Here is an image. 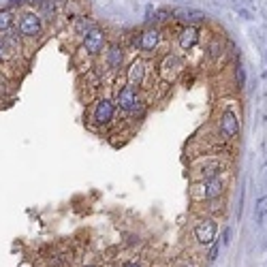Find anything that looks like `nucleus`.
<instances>
[{"label": "nucleus", "mask_w": 267, "mask_h": 267, "mask_svg": "<svg viewBox=\"0 0 267 267\" xmlns=\"http://www.w3.org/2000/svg\"><path fill=\"white\" fill-rule=\"evenodd\" d=\"M17 17H19L17 19V32H19L21 39L34 41V39H39V36L43 34V19H41V15L36 13L34 9L19 11Z\"/></svg>", "instance_id": "f257e3e1"}, {"label": "nucleus", "mask_w": 267, "mask_h": 267, "mask_svg": "<svg viewBox=\"0 0 267 267\" xmlns=\"http://www.w3.org/2000/svg\"><path fill=\"white\" fill-rule=\"evenodd\" d=\"M107 45V34L103 28H92L86 36H83V50H86L90 56H99Z\"/></svg>", "instance_id": "f03ea898"}, {"label": "nucleus", "mask_w": 267, "mask_h": 267, "mask_svg": "<svg viewBox=\"0 0 267 267\" xmlns=\"http://www.w3.org/2000/svg\"><path fill=\"white\" fill-rule=\"evenodd\" d=\"M135 47L141 52H154L156 47L161 45V30L159 28H148V30H143L139 32V36H135Z\"/></svg>", "instance_id": "7ed1b4c3"}, {"label": "nucleus", "mask_w": 267, "mask_h": 267, "mask_svg": "<svg viewBox=\"0 0 267 267\" xmlns=\"http://www.w3.org/2000/svg\"><path fill=\"white\" fill-rule=\"evenodd\" d=\"M216 231H218V227L214 220H201L197 227H195V239L199 241V244L203 246H210L214 244V239H216Z\"/></svg>", "instance_id": "20e7f679"}, {"label": "nucleus", "mask_w": 267, "mask_h": 267, "mask_svg": "<svg viewBox=\"0 0 267 267\" xmlns=\"http://www.w3.org/2000/svg\"><path fill=\"white\" fill-rule=\"evenodd\" d=\"M220 132H222L227 139L237 137V132H239V118L235 116V112H231V109H227V112H222V116H220Z\"/></svg>", "instance_id": "39448f33"}, {"label": "nucleus", "mask_w": 267, "mask_h": 267, "mask_svg": "<svg viewBox=\"0 0 267 267\" xmlns=\"http://www.w3.org/2000/svg\"><path fill=\"white\" fill-rule=\"evenodd\" d=\"M201 39V30L197 26H184L180 30V36H177V43L184 52H190Z\"/></svg>", "instance_id": "423d86ee"}, {"label": "nucleus", "mask_w": 267, "mask_h": 267, "mask_svg": "<svg viewBox=\"0 0 267 267\" xmlns=\"http://www.w3.org/2000/svg\"><path fill=\"white\" fill-rule=\"evenodd\" d=\"M118 107L124 109V112H137L139 99H137L135 88H132V86H124L122 90L118 92Z\"/></svg>", "instance_id": "0eeeda50"}, {"label": "nucleus", "mask_w": 267, "mask_h": 267, "mask_svg": "<svg viewBox=\"0 0 267 267\" xmlns=\"http://www.w3.org/2000/svg\"><path fill=\"white\" fill-rule=\"evenodd\" d=\"M114 116H116V105L112 101L103 99L96 103V107H94V122L96 124H109L114 120Z\"/></svg>", "instance_id": "6e6552de"}, {"label": "nucleus", "mask_w": 267, "mask_h": 267, "mask_svg": "<svg viewBox=\"0 0 267 267\" xmlns=\"http://www.w3.org/2000/svg\"><path fill=\"white\" fill-rule=\"evenodd\" d=\"M222 190H225V182L220 175H216V177H210V180H205V184H203V199H218L222 195Z\"/></svg>", "instance_id": "1a4fd4ad"}, {"label": "nucleus", "mask_w": 267, "mask_h": 267, "mask_svg": "<svg viewBox=\"0 0 267 267\" xmlns=\"http://www.w3.org/2000/svg\"><path fill=\"white\" fill-rule=\"evenodd\" d=\"M175 19L186 24V26H195V24H203L208 19V15L201 13V11H195V9H180L175 13Z\"/></svg>", "instance_id": "9d476101"}, {"label": "nucleus", "mask_w": 267, "mask_h": 267, "mask_svg": "<svg viewBox=\"0 0 267 267\" xmlns=\"http://www.w3.org/2000/svg\"><path fill=\"white\" fill-rule=\"evenodd\" d=\"M32 9L41 15V19L52 21L56 17V13H58V3H56V0H39Z\"/></svg>", "instance_id": "9b49d317"}, {"label": "nucleus", "mask_w": 267, "mask_h": 267, "mask_svg": "<svg viewBox=\"0 0 267 267\" xmlns=\"http://www.w3.org/2000/svg\"><path fill=\"white\" fill-rule=\"evenodd\" d=\"M143 79H145V64L141 60H135L128 69V81H130V86L135 88V86H141Z\"/></svg>", "instance_id": "f8f14e48"}, {"label": "nucleus", "mask_w": 267, "mask_h": 267, "mask_svg": "<svg viewBox=\"0 0 267 267\" xmlns=\"http://www.w3.org/2000/svg\"><path fill=\"white\" fill-rule=\"evenodd\" d=\"M92 28H96V21H94L92 17H88V15H79V17L73 19V30H75V34H79L81 39H83V36H86Z\"/></svg>", "instance_id": "ddd939ff"}, {"label": "nucleus", "mask_w": 267, "mask_h": 267, "mask_svg": "<svg viewBox=\"0 0 267 267\" xmlns=\"http://www.w3.org/2000/svg\"><path fill=\"white\" fill-rule=\"evenodd\" d=\"M15 17H17L15 9H9V7L0 9V34H5V32H9V30H13Z\"/></svg>", "instance_id": "4468645a"}, {"label": "nucleus", "mask_w": 267, "mask_h": 267, "mask_svg": "<svg viewBox=\"0 0 267 267\" xmlns=\"http://www.w3.org/2000/svg\"><path fill=\"white\" fill-rule=\"evenodd\" d=\"M122 62H124L122 47H120V45H112V47L107 50V64H109V69L118 71L120 66H122Z\"/></svg>", "instance_id": "2eb2a0df"}, {"label": "nucleus", "mask_w": 267, "mask_h": 267, "mask_svg": "<svg viewBox=\"0 0 267 267\" xmlns=\"http://www.w3.org/2000/svg\"><path fill=\"white\" fill-rule=\"evenodd\" d=\"M265 216H267V197L259 199V203H257V210H254V220L261 222Z\"/></svg>", "instance_id": "dca6fc26"}, {"label": "nucleus", "mask_w": 267, "mask_h": 267, "mask_svg": "<svg viewBox=\"0 0 267 267\" xmlns=\"http://www.w3.org/2000/svg\"><path fill=\"white\" fill-rule=\"evenodd\" d=\"M235 77H237V83H239V88L246 83V75H244V69H241V64H237V71H235Z\"/></svg>", "instance_id": "f3484780"}, {"label": "nucleus", "mask_w": 267, "mask_h": 267, "mask_svg": "<svg viewBox=\"0 0 267 267\" xmlns=\"http://www.w3.org/2000/svg\"><path fill=\"white\" fill-rule=\"evenodd\" d=\"M218 54H220V43L214 41V43L210 45V56H212V58H216Z\"/></svg>", "instance_id": "a211bd4d"}, {"label": "nucleus", "mask_w": 267, "mask_h": 267, "mask_svg": "<svg viewBox=\"0 0 267 267\" xmlns=\"http://www.w3.org/2000/svg\"><path fill=\"white\" fill-rule=\"evenodd\" d=\"M216 257H218V246L212 248V252H210V261H216Z\"/></svg>", "instance_id": "6ab92c4d"}, {"label": "nucleus", "mask_w": 267, "mask_h": 267, "mask_svg": "<svg viewBox=\"0 0 267 267\" xmlns=\"http://www.w3.org/2000/svg\"><path fill=\"white\" fill-rule=\"evenodd\" d=\"M5 52H7V47H5V43H3V39H0V60L5 58Z\"/></svg>", "instance_id": "aec40b11"}, {"label": "nucleus", "mask_w": 267, "mask_h": 267, "mask_svg": "<svg viewBox=\"0 0 267 267\" xmlns=\"http://www.w3.org/2000/svg\"><path fill=\"white\" fill-rule=\"evenodd\" d=\"M124 267H141V265H137V263H126Z\"/></svg>", "instance_id": "412c9836"}]
</instances>
